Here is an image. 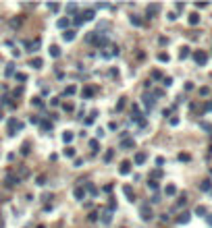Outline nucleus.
<instances>
[{"instance_id": "30", "label": "nucleus", "mask_w": 212, "mask_h": 228, "mask_svg": "<svg viewBox=\"0 0 212 228\" xmlns=\"http://www.w3.org/2000/svg\"><path fill=\"white\" fill-rule=\"evenodd\" d=\"M158 60H160V62H169V54H164V52H160V54H158Z\"/></svg>"}, {"instance_id": "9", "label": "nucleus", "mask_w": 212, "mask_h": 228, "mask_svg": "<svg viewBox=\"0 0 212 228\" xmlns=\"http://www.w3.org/2000/svg\"><path fill=\"white\" fill-rule=\"evenodd\" d=\"M81 19L83 21H92L94 19V11H92V8H85V11L81 13Z\"/></svg>"}, {"instance_id": "4", "label": "nucleus", "mask_w": 212, "mask_h": 228, "mask_svg": "<svg viewBox=\"0 0 212 228\" xmlns=\"http://www.w3.org/2000/svg\"><path fill=\"white\" fill-rule=\"evenodd\" d=\"M15 129H17V131H21V129H23V122H19V120H11V122H8V131H11V135L15 133Z\"/></svg>"}, {"instance_id": "40", "label": "nucleus", "mask_w": 212, "mask_h": 228, "mask_svg": "<svg viewBox=\"0 0 212 228\" xmlns=\"http://www.w3.org/2000/svg\"><path fill=\"white\" fill-rule=\"evenodd\" d=\"M21 154H29V143H25V145H23V150H21Z\"/></svg>"}, {"instance_id": "39", "label": "nucleus", "mask_w": 212, "mask_h": 228, "mask_svg": "<svg viewBox=\"0 0 212 228\" xmlns=\"http://www.w3.org/2000/svg\"><path fill=\"white\" fill-rule=\"evenodd\" d=\"M152 77H154V79H160L162 73H160V71H152Z\"/></svg>"}, {"instance_id": "41", "label": "nucleus", "mask_w": 212, "mask_h": 228, "mask_svg": "<svg viewBox=\"0 0 212 228\" xmlns=\"http://www.w3.org/2000/svg\"><path fill=\"white\" fill-rule=\"evenodd\" d=\"M75 166H77V168H79V166H83V160H81V158H75Z\"/></svg>"}, {"instance_id": "47", "label": "nucleus", "mask_w": 212, "mask_h": 228, "mask_svg": "<svg viewBox=\"0 0 212 228\" xmlns=\"http://www.w3.org/2000/svg\"><path fill=\"white\" fill-rule=\"evenodd\" d=\"M204 110H208V112L212 110V102H208V104H206V106H204Z\"/></svg>"}, {"instance_id": "16", "label": "nucleus", "mask_w": 212, "mask_h": 228, "mask_svg": "<svg viewBox=\"0 0 212 228\" xmlns=\"http://www.w3.org/2000/svg\"><path fill=\"white\" fill-rule=\"evenodd\" d=\"M50 56L52 58H58L60 56V48L58 46H50Z\"/></svg>"}, {"instance_id": "31", "label": "nucleus", "mask_w": 212, "mask_h": 228, "mask_svg": "<svg viewBox=\"0 0 212 228\" xmlns=\"http://www.w3.org/2000/svg\"><path fill=\"white\" fill-rule=\"evenodd\" d=\"M196 214H198V216H204V214H206V207H204V205H198V207H196Z\"/></svg>"}, {"instance_id": "48", "label": "nucleus", "mask_w": 212, "mask_h": 228, "mask_svg": "<svg viewBox=\"0 0 212 228\" xmlns=\"http://www.w3.org/2000/svg\"><path fill=\"white\" fill-rule=\"evenodd\" d=\"M208 226H212V214L208 216Z\"/></svg>"}, {"instance_id": "3", "label": "nucleus", "mask_w": 212, "mask_h": 228, "mask_svg": "<svg viewBox=\"0 0 212 228\" xmlns=\"http://www.w3.org/2000/svg\"><path fill=\"white\" fill-rule=\"evenodd\" d=\"M148 160V156H146V152H137L135 156H133V162L137 164V166H141V164H144Z\"/></svg>"}, {"instance_id": "45", "label": "nucleus", "mask_w": 212, "mask_h": 228, "mask_svg": "<svg viewBox=\"0 0 212 228\" xmlns=\"http://www.w3.org/2000/svg\"><path fill=\"white\" fill-rule=\"evenodd\" d=\"M90 220H92V222H96V220H98V214H96V212H94V214H90Z\"/></svg>"}, {"instance_id": "38", "label": "nucleus", "mask_w": 212, "mask_h": 228, "mask_svg": "<svg viewBox=\"0 0 212 228\" xmlns=\"http://www.w3.org/2000/svg\"><path fill=\"white\" fill-rule=\"evenodd\" d=\"M48 8H50L52 13H56V11H58V4H56V2H54V4H48Z\"/></svg>"}, {"instance_id": "5", "label": "nucleus", "mask_w": 212, "mask_h": 228, "mask_svg": "<svg viewBox=\"0 0 212 228\" xmlns=\"http://www.w3.org/2000/svg\"><path fill=\"white\" fill-rule=\"evenodd\" d=\"M158 11H160V4H150V6L146 8V15H148V17H154Z\"/></svg>"}, {"instance_id": "36", "label": "nucleus", "mask_w": 212, "mask_h": 228, "mask_svg": "<svg viewBox=\"0 0 212 228\" xmlns=\"http://www.w3.org/2000/svg\"><path fill=\"white\" fill-rule=\"evenodd\" d=\"M42 129H44V131H50V129H52V125H50V122H46V120H44V122H42Z\"/></svg>"}, {"instance_id": "12", "label": "nucleus", "mask_w": 212, "mask_h": 228, "mask_svg": "<svg viewBox=\"0 0 212 228\" xmlns=\"http://www.w3.org/2000/svg\"><path fill=\"white\" fill-rule=\"evenodd\" d=\"M144 104H146V108H154V98L152 95H144Z\"/></svg>"}, {"instance_id": "32", "label": "nucleus", "mask_w": 212, "mask_h": 228, "mask_svg": "<svg viewBox=\"0 0 212 228\" xmlns=\"http://www.w3.org/2000/svg\"><path fill=\"white\" fill-rule=\"evenodd\" d=\"M65 93H67V95H73V93H75V85H69L67 89H65Z\"/></svg>"}, {"instance_id": "29", "label": "nucleus", "mask_w": 212, "mask_h": 228, "mask_svg": "<svg viewBox=\"0 0 212 228\" xmlns=\"http://www.w3.org/2000/svg\"><path fill=\"white\" fill-rule=\"evenodd\" d=\"M125 100H127V98H121V100H119V104H117V112H121L123 108H125Z\"/></svg>"}, {"instance_id": "42", "label": "nucleus", "mask_w": 212, "mask_h": 228, "mask_svg": "<svg viewBox=\"0 0 212 228\" xmlns=\"http://www.w3.org/2000/svg\"><path fill=\"white\" fill-rule=\"evenodd\" d=\"M200 93H202V95H208V93H210V89H208V87H202Z\"/></svg>"}, {"instance_id": "18", "label": "nucleus", "mask_w": 212, "mask_h": 228, "mask_svg": "<svg viewBox=\"0 0 212 228\" xmlns=\"http://www.w3.org/2000/svg\"><path fill=\"white\" fill-rule=\"evenodd\" d=\"M15 185H19V176H17V178L15 176H8L6 178V187H15Z\"/></svg>"}, {"instance_id": "28", "label": "nucleus", "mask_w": 212, "mask_h": 228, "mask_svg": "<svg viewBox=\"0 0 212 228\" xmlns=\"http://www.w3.org/2000/svg\"><path fill=\"white\" fill-rule=\"evenodd\" d=\"M102 222H104V224H110V209H108V212H104V216H102Z\"/></svg>"}, {"instance_id": "1", "label": "nucleus", "mask_w": 212, "mask_h": 228, "mask_svg": "<svg viewBox=\"0 0 212 228\" xmlns=\"http://www.w3.org/2000/svg\"><path fill=\"white\" fill-rule=\"evenodd\" d=\"M139 216H141V220H152L154 218V214H152V209H150V205H141L139 207Z\"/></svg>"}, {"instance_id": "46", "label": "nucleus", "mask_w": 212, "mask_h": 228, "mask_svg": "<svg viewBox=\"0 0 212 228\" xmlns=\"http://www.w3.org/2000/svg\"><path fill=\"white\" fill-rule=\"evenodd\" d=\"M87 191H90V193H98V191H96V187H94V185H87Z\"/></svg>"}, {"instance_id": "34", "label": "nucleus", "mask_w": 212, "mask_h": 228, "mask_svg": "<svg viewBox=\"0 0 212 228\" xmlns=\"http://www.w3.org/2000/svg\"><path fill=\"white\" fill-rule=\"evenodd\" d=\"M67 13H77V4H69L67 6Z\"/></svg>"}, {"instance_id": "44", "label": "nucleus", "mask_w": 212, "mask_h": 228, "mask_svg": "<svg viewBox=\"0 0 212 228\" xmlns=\"http://www.w3.org/2000/svg\"><path fill=\"white\" fill-rule=\"evenodd\" d=\"M31 102H33V104H35V106H42V100H40V98H33V100H31Z\"/></svg>"}, {"instance_id": "49", "label": "nucleus", "mask_w": 212, "mask_h": 228, "mask_svg": "<svg viewBox=\"0 0 212 228\" xmlns=\"http://www.w3.org/2000/svg\"><path fill=\"white\" fill-rule=\"evenodd\" d=\"M0 118H2V108H0Z\"/></svg>"}, {"instance_id": "35", "label": "nucleus", "mask_w": 212, "mask_h": 228, "mask_svg": "<svg viewBox=\"0 0 212 228\" xmlns=\"http://www.w3.org/2000/svg\"><path fill=\"white\" fill-rule=\"evenodd\" d=\"M148 187L152 189V191H156V189H158V182H156V180H150V182H148Z\"/></svg>"}, {"instance_id": "17", "label": "nucleus", "mask_w": 212, "mask_h": 228, "mask_svg": "<svg viewBox=\"0 0 212 228\" xmlns=\"http://www.w3.org/2000/svg\"><path fill=\"white\" fill-rule=\"evenodd\" d=\"M164 193L171 197V195H175V193H177V187H175V185H166V187H164Z\"/></svg>"}, {"instance_id": "11", "label": "nucleus", "mask_w": 212, "mask_h": 228, "mask_svg": "<svg viewBox=\"0 0 212 228\" xmlns=\"http://www.w3.org/2000/svg\"><path fill=\"white\" fill-rule=\"evenodd\" d=\"M131 172V162H123L121 164V174H129Z\"/></svg>"}, {"instance_id": "37", "label": "nucleus", "mask_w": 212, "mask_h": 228, "mask_svg": "<svg viewBox=\"0 0 212 228\" xmlns=\"http://www.w3.org/2000/svg\"><path fill=\"white\" fill-rule=\"evenodd\" d=\"M15 77H17V81H25V79H27V77H25V75H23V73H17V75H15Z\"/></svg>"}, {"instance_id": "25", "label": "nucleus", "mask_w": 212, "mask_h": 228, "mask_svg": "<svg viewBox=\"0 0 212 228\" xmlns=\"http://www.w3.org/2000/svg\"><path fill=\"white\" fill-rule=\"evenodd\" d=\"M112 158H114V150H108V152L104 154V162H110Z\"/></svg>"}, {"instance_id": "23", "label": "nucleus", "mask_w": 212, "mask_h": 228, "mask_svg": "<svg viewBox=\"0 0 212 228\" xmlns=\"http://www.w3.org/2000/svg\"><path fill=\"white\" fill-rule=\"evenodd\" d=\"M187 56H189V48L185 46V48H181V52H179V58L183 60V58H187Z\"/></svg>"}, {"instance_id": "7", "label": "nucleus", "mask_w": 212, "mask_h": 228, "mask_svg": "<svg viewBox=\"0 0 212 228\" xmlns=\"http://www.w3.org/2000/svg\"><path fill=\"white\" fill-rule=\"evenodd\" d=\"M73 195H75V199H79V201L85 199V189H83V187H77V189L73 191Z\"/></svg>"}, {"instance_id": "27", "label": "nucleus", "mask_w": 212, "mask_h": 228, "mask_svg": "<svg viewBox=\"0 0 212 228\" xmlns=\"http://www.w3.org/2000/svg\"><path fill=\"white\" fill-rule=\"evenodd\" d=\"M56 25H58L60 29H65V27H69V19H58V23H56Z\"/></svg>"}, {"instance_id": "22", "label": "nucleus", "mask_w": 212, "mask_h": 228, "mask_svg": "<svg viewBox=\"0 0 212 228\" xmlns=\"http://www.w3.org/2000/svg\"><path fill=\"white\" fill-rule=\"evenodd\" d=\"M200 189H202V191H210V189H212V182H210V180H202Z\"/></svg>"}, {"instance_id": "26", "label": "nucleus", "mask_w": 212, "mask_h": 228, "mask_svg": "<svg viewBox=\"0 0 212 228\" xmlns=\"http://www.w3.org/2000/svg\"><path fill=\"white\" fill-rule=\"evenodd\" d=\"M131 23H133L135 27H139V25H141V19H139L137 15H131Z\"/></svg>"}, {"instance_id": "19", "label": "nucleus", "mask_w": 212, "mask_h": 228, "mask_svg": "<svg viewBox=\"0 0 212 228\" xmlns=\"http://www.w3.org/2000/svg\"><path fill=\"white\" fill-rule=\"evenodd\" d=\"M177 222H179V224H187V222H189V214H185V212H183L179 218H177Z\"/></svg>"}, {"instance_id": "43", "label": "nucleus", "mask_w": 212, "mask_h": 228, "mask_svg": "<svg viewBox=\"0 0 212 228\" xmlns=\"http://www.w3.org/2000/svg\"><path fill=\"white\" fill-rule=\"evenodd\" d=\"M179 160H183V162H187V160H189V156H187V154H181V156H179Z\"/></svg>"}, {"instance_id": "6", "label": "nucleus", "mask_w": 212, "mask_h": 228, "mask_svg": "<svg viewBox=\"0 0 212 228\" xmlns=\"http://www.w3.org/2000/svg\"><path fill=\"white\" fill-rule=\"evenodd\" d=\"M123 193L127 195V199H129V201H133V199H135V193H133V189H131L129 185H125V187H123Z\"/></svg>"}, {"instance_id": "24", "label": "nucleus", "mask_w": 212, "mask_h": 228, "mask_svg": "<svg viewBox=\"0 0 212 228\" xmlns=\"http://www.w3.org/2000/svg\"><path fill=\"white\" fill-rule=\"evenodd\" d=\"M65 156H67V158H75V147H71V145H69L67 150H65Z\"/></svg>"}, {"instance_id": "2", "label": "nucleus", "mask_w": 212, "mask_h": 228, "mask_svg": "<svg viewBox=\"0 0 212 228\" xmlns=\"http://www.w3.org/2000/svg\"><path fill=\"white\" fill-rule=\"evenodd\" d=\"M193 60H196L198 64H206V60H208V54L204 50H196L193 52Z\"/></svg>"}, {"instance_id": "13", "label": "nucleus", "mask_w": 212, "mask_h": 228, "mask_svg": "<svg viewBox=\"0 0 212 228\" xmlns=\"http://www.w3.org/2000/svg\"><path fill=\"white\" fill-rule=\"evenodd\" d=\"M96 40H98V33H94V31L85 36V42H87V44H96Z\"/></svg>"}, {"instance_id": "20", "label": "nucleus", "mask_w": 212, "mask_h": 228, "mask_svg": "<svg viewBox=\"0 0 212 228\" xmlns=\"http://www.w3.org/2000/svg\"><path fill=\"white\" fill-rule=\"evenodd\" d=\"M42 64H44L42 58H33L31 62H29V66H33V68H42Z\"/></svg>"}, {"instance_id": "14", "label": "nucleus", "mask_w": 212, "mask_h": 228, "mask_svg": "<svg viewBox=\"0 0 212 228\" xmlns=\"http://www.w3.org/2000/svg\"><path fill=\"white\" fill-rule=\"evenodd\" d=\"M73 137H75V135L71 133V131H65V133H63V141H65V143H71V141H73Z\"/></svg>"}, {"instance_id": "33", "label": "nucleus", "mask_w": 212, "mask_h": 228, "mask_svg": "<svg viewBox=\"0 0 212 228\" xmlns=\"http://www.w3.org/2000/svg\"><path fill=\"white\" fill-rule=\"evenodd\" d=\"M90 147H92L94 152H98V141H96V139H92V141H90Z\"/></svg>"}, {"instance_id": "10", "label": "nucleus", "mask_w": 212, "mask_h": 228, "mask_svg": "<svg viewBox=\"0 0 212 228\" xmlns=\"http://www.w3.org/2000/svg\"><path fill=\"white\" fill-rule=\"evenodd\" d=\"M63 40H65V42H73V40H75V31L67 29V31L63 33Z\"/></svg>"}, {"instance_id": "15", "label": "nucleus", "mask_w": 212, "mask_h": 228, "mask_svg": "<svg viewBox=\"0 0 212 228\" xmlns=\"http://www.w3.org/2000/svg\"><path fill=\"white\" fill-rule=\"evenodd\" d=\"M200 23V15L198 13H191L189 15V25H198Z\"/></svg>"}, {"instance_id": "8", "label": "nucleus", "mask_w": 212, "mask_h": 228, "mask_svg": "<svg viewBox=\"0 0 212 228\" xmlns=\"http://www.w3.org/2000/svg\"><path fill=\"white\" fill-rule=\"evenodd\" d=\"M121 147H125V150H133V147H135V141H133V139H123V141H121Z\"/></svg>"}, {"instance_id": "21", "label": "nucleus", "mask_w": 212, "mask_h": 228, "mask_svg": "<svg viewBox=\"0 0 212 228\" xmlns=\"http://www.w3.org/2000/svg\"><path fill=\"white\" fill-rule=\"evenodd\" d=\"M94 93H96L94 87H85V89H83V98H92Z\"/></svg>"}]
</instances>
